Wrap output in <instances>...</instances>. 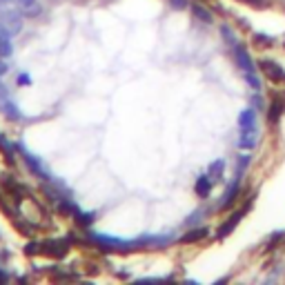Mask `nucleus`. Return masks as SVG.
I'll use <instances>...</instances> for the list:
<instances>
[{
  "label": "nucleus",
  "mask_w": 285,
  "mask_h": 285,
  "mask_svg": "<svg viewBox=\"0 0 285 285\" xmlns=\"http://www.w3.org/2000/svg\"><path fill=\"white\" fill-rule=\"evenodd\" d=\"M234 53H236V63H238V67H241V71H243V78L248 80V85L252 87V89H261L259 71H256L254 60L249 58V53L245 52L241 45H236V47H234Z\"/></svg>",
  "instance_id": "obj_1"
},
{
  "label": "nucleus",
  "mask_w": 285,
  "mask_h": 285,
  "mask_svg": "<svg viewBox=\"0 0 285 285\" xmlns=\"http://www.w3.org/2000/svg\"><path fill=\"white\" fill-rule=\"evenodd\" d=\"M0 25L5 27L11 36L20 34V29H22V14L18 11L16 5H9V7H5V9H0Z\"/></svg>",
  "instance_id": "obj_2"
},
{
  "label": "nucleus",
  "mask_w": 285,
  "mask_h": 285,
  "mask_svg": "<svg viewBox=\"0 0 285 285\" xmlns=\"http://www.w3.org/2000/svg\"><path fill=\"white\" fill-rule=\"evenodd\" d=\"M248 207H249V205H248ZM248 207H245V210H236L232 216L227 218L225 223H221V227L216 230V236H218V238H227V236H230V234L236 230L238 223L243 221V216H245V212H248Z\"/></svg>",
  "instance_id": "obj_3"
},
{
  "label": "nucleus",
  "mask_w": 285,
  "mask_h": 285,
  "mask_svg": "<svg viewBox=\"0 0 285 285\" xmlns=\"http://www.w3.org/2000/svg\"><path fill=\"white\" fill-rule=\"evenodd\" d=\"M261 69H263V74L267 76L272 83H285V69L281 67L279 63H274V60H261Z\"/></svg>",
  "instance_id": "obj_4"
},
{
  "label": "nucleus",
  "mask_w": 285,
  "mask_h": 285,
  "mask_svg": "<svg viewBox=\"0 0 285 285\" xmlns=\"http://www.w3.org/2000/svg\"><path fill=\"white\" fill-rule=\"evenodd\" d=\"M18 149H20V154L25 156V160H27V165L32 167V172H36V174L40 176V178H45V180H53V176L49 174V172H47V167H45V165H42L40 160L36 159V156H32V154L27 152V149L22 147V145H18Z\"/></svg>",
  "instance_id": "obj_5"
},
{
  "label": "nucleus",
  "mask_w": 285,
  "mask_h": 285,
  "mask_svg": "<svg viewBox=\"0 0 285 285\" xmlns=\"http://www.w3.org/2000/svg\"><path fill=\"white\" fill-rule=\"evenodd\" d=\"M42 252L52 254V256H65V254L69 252V243L67 241H63V238H49V241H45L42 243Z\"/></svg>",
  "instance_id": "obj_6"
},
{
  "label": "nucleus",
  "mask_w": 285,
  "mask_h": 285,
  "mask_svg": "<svg viewBox=\"0 0 285 285\" xmlns=\"http://www.w3.org/2000/svg\"><path fill=\"white\" fill-rule=\"evenodd\" d=\"M2 89H5V87L0 85V109H2V114H5L7 118H11V121H18V118H20V111H18L16 103L11 101V98Z\"/></svg>",
  "instance_id": "obj_7"
},
{
  "label": "nucleus",
  "mask_w": 285,
  "mask_h": 285,
  "mask_svg": "<svg viewBox=\"0 0 285 285\" xmlns=\"http://www.w3.org/2000/svg\"><path fill=\"white\" fill-rule=\"evenodd\" d=\"M252 129H256V114L252 107H248L238 114V132H252Z\"/></svg>",
  "instance_id": "obj_8"
},
{
  "label": "nucleus",
  "mask_w": 285,
  "mask_h": 285,
  "mask_svg": "<svg viewBox=\"0 0 285 285\" xmlns=\"http://www.w3.org/2000/svg\"><path fill=\"white\" fill-rule=\"evenodd\" d=\"M212 187H214V180L210 178V174H201L194 183V192H196V196H201V198H207V196L212 194Z\"/></svg>",
  "instance_id": "obj_9"
},
{
  "label": "nucleus",
  "mask_w": 285,
  "mask_h": 285,
  "mask_svg": "<svg viewBox=\"0 0 285 285\" xmlns=\"http://www.w3.org/2000/svg\"><path fill=\"white\" fill-rule=\"evenodd\" d=\"M238 194H241V178H234V183L230 185V190L225 192V198L221 201V210H230L234 205V201L238 198Z\"/></svg>",
  "instance_id": "obj_10"
},
{
  "label": "nucleus",
  "mask_w": 285,
  "mask_h": 285,
  "mask_svg": "<svg viewBox=\"0 0 285 285\" xmlns=\"http://www.w3.org/2000/svg\"><path fill=\"white\" fill-rule=\"evenodd\" d=\"M259 142V132L252 129V132H238V149H254Z\"/></svg>",
  "instance_id": "obj_11"
},
{
  "label": "nucleus",
  "mask_w": 285,
  "mask_h": 285,
  "mask_svg": "<svg viewBox=\"0 0 285 285\" xmlns=\"http://www.w3.org/2000/svg\"><path fill=\"white\" fill-rule=\"evenodd\" d=\"M283 114H285V101H283V98H274V101L269 103V111H267V121H269V125L279 123Z\"/></svg>",
  "instance_id": "obj_12"
},
{
  "label": "nucleus",
  "mask_w": 285,
  "mask_h": 285,
  "mask_svg": "<svg viewBox=\"0 0 285 285\" xmlns=\"http://www.w3.org/2000/svg\"><path fill=\"white\" fill-rule=\"evenodd\" d=\"M14 45H11V34L0 25V58H11Z\"/></svg>",
  "instance_id": "obj_13"
},
{
  "label": "nucleus",
  "mask_w": 285,
  "mask_h": 285,
  "mask_svg": "<svg viewBox=\"0 0 285 285\" xmlns=\"http://www.w3.org/2000/svg\"><path fill=\"white\" fill-rule=\"evenodd\" d=\"M207 174H210V178L214 180V183H221L223 180V174H225V160L223 159H216L214 163L207 167Z\"/></svg>",
  "instance_id": "obj_14"
},
{
  "label": "nucleus",
  "mask_w": 285,
  "mask_h": 285,
  "mask_svg": "<svg viewBox=\"0 0 285 285\" xmlns=\"http://www.w3.org/2000/svg\"><path fill=\"white\" fill-rule=\"evenodd\" d=\"M207 234H210V230L207 227H196V230H190L187 234H183V243H196V241H201V238H205Z\"/></svg>",
  "instance_id": "obj_15"
},
{
  "label": "nucleus",
  "mask_w": 285,
  "mask_h": 285,
  "mask_svg": "<svg viewBox=\"0 0 285 285\" xmlns=\"http://www.w3.org/2000/svg\"><path fill=\"white\" fill-rule=\"evenodd\" d=\"M192 14H194L198 20H203V22H212V14L207 9H203L201 5H194V7H192Z\"/></svg>",
  "instance_id": "obj_16"
},
{
  "label": "nucleus",
  "mask_w": 285,
  "mask_h": 285,
  "mask_svg": "<svg viewBox=\"0 0 285 285\" xmlns=\"http://www.w3.org/2000/svg\"><path fill=\"white\" fill-rule=\"evenodd\" d=\"M249 160H252V159H249L248 154L238 159V163H236V178H243V176H245V169L249 167Z\"/></svg>",
  "instance_id": "obj_17"
},
{
  "label": "nucleus",
  "mask_w": 285,
  "mask_h": 285,
  "mask_svg": "<svg viewBox=\"0 0 285 285\" xmlns=\"http://www.w3.org/2000/svg\"><path fill=\"white\" fill-rule=\"evenodd\" d=\"M254 45H256V47H272V45H274V38H267V34H256V36H254Z\"/></svg>",
  "instance_id": "obj_18"
},
{
  "label": "nucleus",
  "mask_w": 285,
  "mask_h": 285,
  "mask_svg": "<svg viewBox=\"0 0 285 285\" xmlns=\"http://www.w3.org/2000/svg\"><path fill=\"white\" fill-rule=\"evenodd\" d=\"M76 218H78V223L80 225H91V223H94V218H96V214H91V212H85V214H78V212H76Z\"/></svg>",
  "instance_id": "obj_19"
},
{
  "label": "nucleus",
  "mask_w": 285,
  "mask_h": 285,
  "mask_svg": "<svg viewBox=\"0 0 285 285\" xmlns=\"http://www.w3.org/2000/svg\"><path fill=\"white\" fill-rule=\"evenodd\" d=\"M40 245H42V243H40ZM40 245H38V243H29V245H25V254H36V252H40V249H38Z\"/></svg>",
  "instance_id": "obj_20"
},
{
  "label": "nucleus",
  "mask_w": 285,
  "mask_h": 285,
  "mask_svg": "<svg viewBox=\"0 0 285 285\" xmlns=\"http://www.w3.org/2000/svg\"><path fill=\"white\" fill-rule=\"evenodd\" d=\"M20 2V7H25V9H32L34 5H36V0H18Z\"/></svg>",
  "instance_id": "obj_21"
},
{
  "label": "nucleus",
  "mask_w": 285,
  "mask_h": 285,
  "mask_svg": "<svg viewBox=\"0 0 285 285\" xmlns=\"http://www.w3.org/2000/svg\"><path fill=\"white\" fill-rule=\"evenodd\" d=\"M172 5H174L176 9H185V7H187V0H172Z\"/></svg>",
  "instance_id": "obj_22"
},
{
  "label": "nucleus",
  "mask_w": 285,
  "mask_h": 285,
  "mask_svg": "<svg viewBox=\"0 0 285 285\" xmlns=\"http://www.w3.org/2000/svg\"><path fill=\"white\" fill-rule=\"evenodd\" d=\"M29 83H32V78H29L27 74H20V76H18V85H29Z\"/></svg>",
  "instance_id": "obj_23"
},
{
  "label": "nucleus",
  "mask_w": 285,
  "mask_h": 285,
  "mask_svg": "<svg viewBox=\"0 0 285 285\" xmlns=\"http://www.w3.org/2000/svg\"><path fill=\"white\" fill-rule=\"evenodd\" d=\"M9 5H14V0H0V9H5Z\"/></svg>",
  "instance_id": "obj_24"
},
{
  "label": "nucleus",
  "mask_w": 285,
  "mask_h": 285,
  "mask_svg": "<svg viewBox=\"0 0 285 285\" xmlns=\"http://www.w3.org/2000/svg\"><path fill=\"white\" fill-rule=\"evenodd\" d=\"M5 74H7V65L2 63V60H0V78H2Z\"/></svg>",
  "instance_id": "obj_25"
},
{
  "label": "nucleus",
  "mask_w": 285,
  "mask_h": 285,
  "mask_svg": "<svg viewBox=\"0 0 285 285\" xmlns=\"http://www.w3.org/2000/svg\"><path fill=\"white\" fill-rule=\"evenodd\" d=\"M5 281H7V274L2 272V269H0V283H5Z\"/></svg>",
  "instance_id": "obj_26"
}]
</instances>
